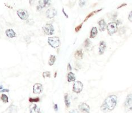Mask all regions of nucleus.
<instances>
[{
	"mask_svg": "<svg viewBox=\"0 0 132 113\" xmlns=\"http://www.w3.org/2000/svg\"><path fill=\"white\" fill-rule=\"evenodd\" d=\"M117 98L115 95H111L106 99L100 107V109L104 113L113 110L117 104Z\"/></svg>",
	"mask_w": 132,
	"mask_h": 113,
	"instance_id": "obj_1",
	"label": "nucleus"
},
{
	"mask_svg": "<svg viewBox=\"0 0 132 113\" xmlns=\"http://www.w3.org/2000/svg\"><path fill=\"white\" fill-rule=\"evenodd\" d=\"M48 44L53 48H57L59 47L61 41L58 37H50L48 39Z\"/></svg>",
	"mask_w": 132,
	"mask_h": 113,
	"instance_id": "obj_2",
	"label": "nucleus"
},
{
	"mask_svg": "<svg viewBox=\"0 0 132 113\" xmlns=\"http://www.w3.org/2000/svg\"><path fill=\"white\" fill-rule=\"evenodd\" d=\"M107 29L108 33L109 35H112L117 31V25L116 22H111L107 25Z\"/></svg>",
	"mask_w": 132,
	"mask_h": 113,
	"instance_id": "obj_3",
	"label": "nucleus"
},
{
	"mask_svg": "<svg viewBox=\"0 0 132 113\" xmlns=\"http://www.w3.org/2000/svg\"><path fill=\"white\" fill-rule=\"evenodd\" d=\"M83 88L82 83L80 81H76L74 83L73 87V91L76 93H81Z\"/></svg>",
	"mask_w": 132,
	"mask_h": 113,
	"instance_id": "obj_4",
	"label": "nucleus"
},
{
	"mask_svg": "<svg viewBox=\"0 0 132 113\" xmlns=\"http://www.w3.org/2000/svg\"><path fill=\"white\" fill-rule=\"evenodd\" d=\"M43 29L44 33L47 35H52L53 34L55 29L52 25L51 24L47 23L43 27Z\"/></svg>",
	"mask_w": 132,
	"mask_h": 113,
	"instance_id": "obj_5",
	"label": "nucleus"
},
{
	"mask_svg": "<svg viewBox=\"0 0 132 113\" xmlns=\"http://www.w3.org/2000/svg\"><path fill=\"white\" fill-rule=\"evenodd\" d=\"M78 108L82 113H90V106L86 103H81L78 105Z\"/></svg>",
	"mask_w": 132,
	"mask_h": 113,
	"instance_id": "obj_6",
	"label": "nucleus"
},
{
	"mask_svg": "<svg viewBox=\"0 0 132 113\" xmlns=\"http://www.w3.org/2000/svg\"><path fill=\"white\" fill-rule=\"evenodd\" d=\"M17 14L22 20H26L29 18V13L27 11L23 9H20L17 11Z\"/></svg>",
	"mask_w": 132,
	"mask_h": 113,
	"instance_id": "obj_7",
	"label": "nucleus"
},
{
	"mask_svg": "<svg viewBox=\"0 0 132 113\" xmlns=\"http://www.w3.org/2000/svg\"><path fill=\"white\" fill-rule=\"evenodd\" d=\"M43 89V85L40 83L35 84L33 87V93L36 94H39L42 93Z\"/></svg>",
	"mask_w": 132,
	"mask_h": 113,
	"instance_id": "obj_8",
	"label": "nucleus"
},
{
	"mask_svg": "<svg viewBox=\"0 0 132 113\" xmlns=\"http://www.w3.org/2000/svg\"><path fill=\"white\" fill-rule=\"evenodd\" d=\"M132 94H128L126 98L125 102V107L126 110L127 111H131L132 110Z\"/></svg>",
	"mask_w": 132,
	"mask_h": 113,
	"instance_id": "obj_9",
	"label": "nucleus"
},
{
	"mask_svg": "<svg viewBox=\"0 0 132 113\" xmlns=\"http://www.w3.org/2000/svg\"><path fill=\"white\" fill-rule=\"evenodd\" d=\"M57 10L56 9H55L53 7H51V8H49V9H48L47 11L46 12V16L48 18H50V19H52L55 17V16L57 15Z\"/></svg>",
	"mask_w": 132,
	"mask_h": 113,
	"instance_id": "obj_10",
	"label": "nucleus"
},
{
	"mask_svg": "<svg viewBox=\"0 0 132 113\" xmlns=\"http://www.w3.org/2000/svg\"><path fill=\"white\" fill-rule=\"evenodd\" d=\"M106 48H107V45H106L105 42L104 41H101L99 43V53L100 55L103 54L106 50Z\"/></svg>",
	"mask_w": 132,
	"mask_h": 113,
	"instance_id": "obj_11",
	"label": "nucleus"
},
{
	"mask_svg": "<svg viewBox=\"0 0 132 113\" xmlns=\"http://www.w3.org/2000/svg\"><path fill=\"white\" fill-rule=\"evenodd\" d=\"M98 25L99 26V29L100 31H104L107 27V24L104 19H101L98 22Z\"/></svg>",
	"mask_w": 132,
	"mask_h": 113,
	"instance_id": "obj_12",
	"label": "nucleus"
},
{
	"mask_svg": "<svg viewBox=\"0 0 132 113\" xmlns=\"http://www.w3.org/2000/svg\"><path fill=\"white\" fill-rule=\"evenodd\" d=\"M6 36L9 38H14L16 37V33L14 32L13 29H8L5 31Z\"/></svg>",
	"mask_w": 132,
	"mask_h": 113,
	"instance_id": "obj_13",
	"label": "nucleus"
},
{
	"mask_svg": "<svg viewBox=\"0 0 132 113\" xmlns=\"http://www.w3.org/2000/svg\"><path fill=\"white\" fill-rule=\"evenodd\" d=\"M30 113H40V109L36 104L31 105L29 107Z\"/></svg>",
	"mask_w": 132,
	"mask_h": 113,
	"instance_id": "obj_14",
	"label": "nucleus"
},
{
	"mask_svg": "<svg viewBox=\"0 0 132 113\" xmlns=\"http://www.w3.org/2000/svg\"><path fill=\"white\" fill-rule=\"evenodd\" d=\"M83 56V53L82 50H78L76 51V52L74 54V57L77 60H81V59H82Z\"/></svg>",
	"mask_w": 132,
	"mask_h": 113,
	"instance_id": "obj_15",
	"label": "nucleus"
},
{
	"mask_svg": "<svg viewBox=\"0 0 132 113\" xmlns=\"http://www.w3.org/2000/svg\"><path fill=\"white\" fill-rule=\"evenodd\" d=\"M98 34V29L97 28L95 27H94L92 28L90 32V38H94L96 37V35Z\"/></svg>",
	"mask_w": 132,
	"mask_h": 113,
	"instance_id": "obj_16",
	"label": "nucleus"
},
{
	"mask_svg": "<svg viewBox=\"0 0 132 113\" xmlns=\"http://www.w3.org/2000/svg\"><path fill=\"white\" fill-rule=\"evenodd\" d=\"M75 80V76L74 74L73 73H69L68 74V82H72V81H74Z\"/></svg>",
	"mask_w": 132,
	"mask_h": 113,
	"instance_id": "obj_17",
	"label": "nucleus"
},
{
	"mask_svg": "<svg viewBox=\"0 0 132 113\" xmlns=\"http://www.w3.org/2000/svg\"><path fill=\"white\" fill-rule=\"evenodd\" d=\"M50 2L49 1H48V0H41V1H39V6L41 8H43V7H45L46 5H47L48 3H49Z\"/></svg>",
	"mask_w": 132,
	"mask_h": 113,
	"instance_id": "obj_18",
	"label": "nucleus"
},
{
	"mask_svg": "<svg viewBox=\"0 0 132 113\" xmlns=\"http://www.w3.org/2000/svg\"><path fill=\"white\" fill-rule=\"evenodd\" d=\"M9 113H17L18 107L15 105H12L9 107Z\"/></svg>",
	"mask_w": 132,
	"mask_h": 113,
	"instance_id": "obj_19",
	"label": "nucleus"
},
{
	"mask_svg": "<svg viewBox=\"0 0 132 113\" xmlns=\"http://www.w3.org/2000/svg\"><path fill=\"white\" fill-rule=\"evenodd\" d=\"M64 100H65V105L67 108L69 107L70 106V101L69 97V95L68 93H66L65 94L64 96Z\"/></svg>",
	"mask_w": 132,
	"mask_h": 113,
	"instance_id": "obj_20",
	"label": "nucleus"
},
{
	"mask_svg": "<svg viewBox=\"0 0 132 113\" xmlns=\"http://www.w3.org/2000/svg\"><path fill=\"white\" fill-rule=\"evenodd\" d=\"M56 60V57L54 55H50L49 61H48V64L49 66H52L55 63Z\"/></svg>",
	"mask_w": 132,
	"mask_h": 113,
	"instance_id": "obj_21",
	"label": "nucleus"
},
{
	"mask_svg": "<svg viewBox=\"0 0 132 113\" xmlns=\"http://www.w3.org/2000/svg\"><path fill=\"white\" fill-rule=\"evenodd\" d=\"M102 9H99V10H98L94 11V12H91V13H90V14H89L88 15H87L86 16V18H85V20H84V22H86L87 20L89 19V18H90V17H91V16H92L93 15H94V14H95L96 13H97L99 12L100 11H102Z\"/></svg>",
	"mask_w": 132,
	"mask_h": 113,
	"instance_id": "obj_22",
	"label": "nucleus"
},
{
	"mask_svg": "<svg viewBox=\"0 0 132 113\" xmlns=\"http://www.w3.org/2000/svg\"><path fill=\"white\" fill-rule=\"evenodd\" d=\"M1 100L3 101L4 103H7L9 102V98L5 94H2L1 96Z\"/></svg>",
	"mask_w": 132,
	"mask_h": 113,
	"instance_id": "obj_23",
	"label": "nucleus"
},
{
	"mask_svg": "<svg viewBox=\"0 0 132 113\" xmlns=\"http://www.w3.org/2000/svg\"><path fill=\"white\" fill-rule=\"evenodd\" d=\"M91 44V41L90 38H87V39L85 40L84 43V46L85 48H88L90 46Z\"/></svg>",
	"mask_w": 132,
	"mask_h": 113,
	"instance_id": "obj_24",
	"label": "nucleus"
},
{
	"mask_svg": "<svg viewBox=\"0 0 132 113\" xmlns=\"http://www.w3.org/2000/svg\"><path fill=\"white\" fill-rule=\"evenodd\" d=\"M29 102H38L40 101V99L39 97H36V98H32V97H29Z\"/></svg>",
	"mask_w": 132,
	"mask_h": 113,
	"instance_id": "obj_25",
	"label": "nucleus"
},
{
	"mask_svg": "<svg viewBox=\"0 0 132 113\" xmlns=\"http://www.w3.org/2000/svg\"><path fill=\"white\" fill-rule=\"evenodd\" d=\"M43 76L44 79L46 78V77H51V73L49 71L44 72L43 73Z\"/></svg>",
	"mask_w": 132,
	"mask_h": 113,
	"instance_id": "obj_26",
	"label": "nucleus"
},
{
	"mask_svg": "<svg viewBox=\"0 0 132 113\" xmlns=\"http://www.w3.org/2000/svg\"><path fill=\"white\" fill-rule=\"evenodd\" d=\"M82 25H83V23H82L81 24H80V25H78V26H77L75 27V31L76 32H79V31L81 30V28L82 27Z\"/></svg>",
	"mask_w": 132,
	"mask_h": 113,
	"instance_id": "obj_27",
	"label": "nucleus"
},
{
	"mask_svg": "<svg viewBox=\"0 0 132 113\" xmlns=\"http://www.w3.org/2000/svg\"><path fill=\"white\" fill-rule=\"evenodd\" d=\"M86 3V1H79V5L80 7H83Z\"/></svg>",
	"mask_w": 132,
	"mask_h": 113,
	"instance_id": "obj_28",
	"label": "nucleus"
},
{
	"mask_svg": "<svg viewBox=\"0 0 132 113\" xmlns=\"http://www.w3.org/2000/svg\"><path fill=\"white\" fill-rule=\"evenodd\" d=\"M128 19L131 22H132V12H131L129 14V15L128 16Z\"/></svg>",
	"mask_w": 132,
	"mask_h": 113,
	"instance_id": "obj_29",
	"label": "nucleus"
},
{
	"mask_svg": "<svg viewBox=\"0 0 132 113\" xmlns=\"http://www.w3.org/2000/svg\"><path fill=\"white\" fill-rule=\"evenodd\" d=\"M9 91H10L9 89H3L1 90L0 92H1V93H3V92H7V93H8V92H9Z\"/></svg>",
	"mask_w": 132,
	"mask_h": 113,
	"instance_id": "obj_30",
	"label": "nucleus"
},
{
	"mask_svg": "<svg viewBox=\"0 0 132 113\" xmlns=\"http://www.w3.org/2000/svg\"><path fill=\"white\" fill-rule=\"evenodd\" d=\"M69 113H79V112L77 109H75V110H72V111H70Z\"/></svg>",
	"mask_w": 132,
	"mask_h": 113,
	"instance_id": "obj_31",
	"label": "nucleus"
},
{
	"mask_svg": "<svg viewBox=\"0 0 132 113\" xmlns=\"http://www.w3.org/2000/svg\"><path fill=\"white\" fill-rule=\"evenodd\" d=\"M126 5H127V4H126V3H122V4L121 5H120V6H119L117 9H120V8H121V7H124V6H126Z\"/></svg>",
	"mask_w": 132,
	"mask_h": 113,
	"instance_id": "obj_32",
	"label": "nucleus"
},
{
	"mask_svg": "<svg viewBox=\"0 0 132 113\" xmlns=\"http://www.w3.org/2000/svg\"><path fill=\"white\" fill-rule=\"evenodd\" d=\"M68 70H69V71H71L72 70V66L71 65H70V63H68Z\"/></svg>",
	"mask_w": 132,
	"mask_h": 113,
	"instance_id": "obj_33",
	"label": "nucleus"
},
{
	"mask_svg": "<svg viewBox=\"0 0 132 113\" xmlns=\"http://www.w3.org/2000/svg\"><path fill=\"white\" fill-rule=\"evenodd\" d=\"M62 13H64V15H65V16H66V17L67 18H68V15H67V14H66V13H65V11H64V8H62Z\"/></svg>",
	"mask_w": 132,
	"mask_h": 113,
	"instance_id": "obj_34",
	"label": "nucleus"
},
{
	"mask_svg": "<svg viewBox=\"0 0 132 113\" xmlns=\"http://www.w3.org/2000/svg\"><path fill=\"white\" fill-rule=\"evenodd\" d=\"M54 108H55V110L56 112L58 111V106H57V104H55V106H54Z\"/></svg>",
	"mask_w": 132,
	"mask_h": 113,
	"instance_id": "obj_35",
	"label": "nucleus"
},
{
	"mask_svg": "<svg viewBox=\"0 0 132 113\" xmlns=\"http://www.w3.org/2000/svg\"><path fill=\"white\" fill-rule=\"evenodd\" d=\"M3 88V86H0V89H2Z\"/></svg>",
	"mask_w": 132,
	"mask_h": 113,
	"instance_id": "obj_36",
	"label": "nucleus"
},
{
	"mask_svg": "<svg viewBox=\"0 0 132 113\" xmlns=\"http://www.w3.org/2000/svg\"><path fill=\"white\" fill-rule=\"evenodd\" d=\"M56 75H57V73H55V77H56Z\"/></svg>",
	"mask_w": 132,
	"mask_h": 113,
	"instance_id": "obj_37",
	"label": "nucleus"
},
{
	"mask_svg": "<svg viewBox=\"0 0 132 113\" xmlns=\"http://www.w3.org/2000/svg\"></svg>",
	"mask_w": 132,
	"mask_h": 113,
	"instance_id": "obj_38",
	"label": "nucleus"
}]
</instances>
